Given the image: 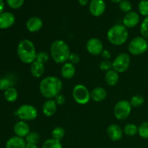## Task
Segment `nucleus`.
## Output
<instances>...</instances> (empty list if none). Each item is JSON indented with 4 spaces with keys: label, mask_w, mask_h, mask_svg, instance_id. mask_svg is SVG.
Wrapping results in <instances>:
<instances>
[{
    "label": "nucleus",
    "mask_w": 148,
    "mask_h": 148,
    "mask_svg": "<svg viewBox=\"0 0 148 148\" xmlns=\"http://www.w3.org/2000/svg\"><path fill=\"white\" fill-rule=\"evenodd\" d=\"M119 9L121 10V11L126 13V14L131 12L132 9V4L129 0H122L119 3Z\"/></svg>",
    "instance_id": "31"
},
{
    "label": "nucleus",
    "mask_w": 148,
    "mask_h": 148,
    "mask_svg": "<svg viewBox=\"0 0 148 148\" xmlns=\"http://www.w3.org/2000/svg\"><path fill=\"white\" fill-rule=\"evenodd\" d=\"M124 132L128 136H134L138 133V127L134 124H128L124 127Z\"/></svg>",
    "instance_id": "27"
},
{
    "label": "nucleus",
    "mask_w": 148,
    "mask_h": 148,
    "mask_svg": "<svg viewBox=\"0 0 148 148\" xmlns=\"http://www.w3.org/2000/svg\"><path fill=\"white\" fill-rule=\"evenodd\" d=\"M50 53L53 62L57 64H64L69 60L71 54L70 48L63 40H56L51 43Z\"/></svg>",
    "instance_id": "2"
},
{
    "label": "nucleus",
    "mask_w": 148,
    "mask_h": 148,
    "mask_svg": "<svg viewBox=\"0 0 148 148\" xmlns=\"http://www.w3.org/2000/svg\"><path fill=\"white\" fill-rule=\"evenodd\" d=\"M138 134L144 139H148V121H144L138 127Z\"/></svg>",
    "instance_id": "30"
},
{
    "label": "nucleus",
    "mask_w": 148,
    "mask_h": 148,
    "mask_svg": "<svg viewBox=\"0 0 148 148\" xmlns=\"http://www.w3.org/2000/svg\"><path fill=\"white\" fill-rule=\"evenodd\" d=\"M43 27V21L38 17H31L26 22V28L30 33L39 31Z\"/></svg>",
    "instance_id": "14"
},
{
    "label": "nucleus",
    "mask_w": 148,
    "mask_h": 148,
    "mask_svg": "<svg viewBox=\"0 0 148 148\" xmlns=\"http://www.w3.org/2000/svg\"><path fill=\"white\" fill-rule=\"evenodd\" d=\"M130 104L132 106L138 108V107L142 106L145 103L144 97L140 95H135L131 98V100L130 101Z\"/></svg>",
    "instance_id": "26"
},
{
    "label": "nucleus",
    "mask_w": 148,
    "mask_h": 148,
    "mask_svg": "<svg viewBox=\"0 0 148 148\" xmlns=\"http://www.w3.org/2000/svg\"><path fill=\"white\" fill-rule=\"evenodd\" d=\"M99 67L103 72H108L113 69V63L110 60H103L100 63Z\"/></svg>",
    "instance_id": "34"
},
{
    "label": "nucleus",
    "mask_w": 148,
    "mask_h": 148,
    "mask_svg": "<svg viewBox=\"0 0 148 148\" xmlns=\"http://www.w3.org/2000/svg\"><path fill=\"white\" fill-rule=\"evenodd\" d=\"M45 72V64L38 61H35L30 66V73L32 76L36 78H40L43 76Z\"/></svg>",
    "instance_id": "21"
},
{
    "label": "nucleus",
    "mask_w": 148,
    "mask_h": 148,
    "mask_svg": "<svg viewBox=\"0 0 148 148\" xmlns=\"http://www.w3.org/2000/svg\"><path fill=\"white\" fill-rule=\"evenodd\" d=\"M25 0H7V3L9 7L13 10L20 8L24 4Z\"/></svg>",
    "instance_id": "35"
},
{
    "label": "nucleus",
    "mask_w": 148,
    "mask_h": 148,
    "mask_svg": "<svg viewBox=\"0 0 148 148\" xmlns=\"http://www.w3.org/2000/svg\"><path fill=\"white\" fill-rule=\"evenodd\" d=\"M132 105L130 101L121 100L116 103L114 108V114L116 118L119 120H125L130 116L132 112Z\"/></svg>",
    "instance_id": "8"
},
{
    "label": "nucleus",
    "mask_w": 148,
    "mask_h": 148,
    "mask_svg": "<svg viewBox=\"0 0 148 148\" xmlns=\"http://www.w3.org/2000/svg\"><path fill=\"white\" fill-rule=\"evenodd\" d=\"M131 58L127 53H121L115 58L113 63V69L118 73L125 72L129 69Z\"/></svg>",
    "instance_id": "9"
},
{
    "label": "nucleus",
    "mask_w": 148,
    "mask_h": 148,
    "mask_svg": "<svg viewBox=\"0 0 148 148\" xmlns=\"http://www.w3.org/2000/svg\"><path fill=\"white\" fill-rule=\"evenodd\" d=\"M72 96L77 103L80 105H85L91 99L90 92L83 85H75L72 90Z\"/></svg>",
    "instance_id": "7"
},
{
    "label": "nucleus",
    "mask_w": 148,
    "mask_h": 148,
    "mask_svg": "<svg viewBox=\"0 0 148 148\" xmlns=\"http://www.w3.org/2000/svg\"><path fill=\"white\" fill-rule=\"evenodd\" d=\"M139 12L141 15L148 16V0H141L138 4Z\"/></svg>",
    "instance_id": "29"
},
{
    "label": "nucleus",
    "mask_w": 148,
    "mask_h": 148,
    "mask_svg": "<svg viewBox=\"0 0 148 148\" xmlns=\"http://www.w3.org/2000/svg\"><path fill=\"white\" fill-rule=\"evenodd\" d=\"M63 84L57 77L48 76L43 78L39 84L41 95L47 99H53L62 91Z\"/></svg>",
    "instance_id": "1"
},
{
    "label": "nucleus",
    "mask_w": 148,
    "mask_h": 148,
    "mask_svg": "<svg viewBox=\"0 0 148 148\" xmlns=\"http://www.w3.org/2000/svg\"><path fill=\"white\" fill-rule=\"evenodd\" d=\"M68 61H69V62H70V63H72L74 65L77 64L80 62V56L76 53H71Z\"/></svg>",
    "instance_id": "37"
},
{
    "label": "nucleus",
    "mask_w": 148,
    "mask_h": 148,
    "mask_svg": "<svg viewBox=\"0 0 148 148\" xmlns=\"http://www.w3.org/2000/svg\"><path fill=\"white\" fill-rule=\"evenodd\" d=\"M140 33L143 38L148 39V16L145 17L140 25Z\"/></svg>",
    "instance_id": "32"
},
{
    "label": "nucleus",
    "mask_w": 148,
    "mask_h": 148,
    "mask_svg": "<svg viewBox=\"0 0 148 148\" xmlns=\"http://www.w3.org/2000/svg\"><path fill=\"white\" fill-rule=\"evenodd\" d=\"M4 8V3L3 0H0V14L3 12Z\"/></svg>",
    "instance_id": "41"
},
{
    "label": "nucleus",
    "mask_w": 148,
    "mask_h": 148,
    "mask_svg": "<svg viewBox=\"0 0 148 148\" xmlns=\"http://www.w3.org/2000/svg\"><path fill=\"white\" fill-rule=\"evenodd\" d=\"M15 23V17L10 12H3L0 14V29L5 30L11 27Z\"/></svg>",
    "instance_id": "13"
},
{
    "label": "nucleus",
    "mask_w": 148,
    "mask_h": 148,
    "mask_svg": "<svg viewBox=\"0 0 148 148\" xmlns=\"http://www.w3.org/2000/svg\"><path fill=\"white\" fill-rule=\"evenodd\" d=\"M86 49L88 53L93 56L101 54L104 50L102 41L97 38H91L87 41Z\"/></svg>",
    "instance_id": "10"
},
{
    "label": "nucleus",
    "mask_w": 148,
    "mask_h": 148,
    "mask_svg": "<svg viewBox=\"0 0 148 148\" xmlns=\"http://www.w3.org/2000/svg\"><path fill=\"white\" fill-rule=\"evenodd\" d=\"M49 59H50V56H49V53H48L47 52L42 51L37 53L36 60L45 64H46L49 62Z\"/></svg>",
    "instance_id": "33"
},
{
    "label": "nucleus",
    "mask_w": 148,
    "mask_h": 148,
    "mask_svg": "<svg viewBox=\"0 0 148 148\" xmlns=\"http://www.w3.org/2000/svg\"><path fill=\"white\" fill-rule=\"evenodd\" d=\"M11 86V82L8 78H1L0 79V90L3 91L7 90L8 88H10Z\"/></svg>",
    "instance_id": "36"
},
{
    "label": "nucleus",
    "mask_w": 148,
    "mask_h": 148,
    "mask_svg": "<svg viewBox=\"0 0 148 148\" xmlns=\"http://www.w3.org/2000/svg\"><path fill=\"white\" fill-rule=\"evenodd\" d=\"M105 79L106 83L110 86H114L116 85L119 79V75L117 72L114 69L108 71L106 73Z\"/></svg>",
    "instance_id": "22"
},
{
    "label": "nucleus",
    "mask_w": 148,
    "mask_h": 148,
    "mask_svg": "<svg viewBox=\"0 0 148 148\" xmlns=\"http://www.w3.org/2000/svg\"><path fill=\"white\" fill-rule=\"evenodd\" d=\"M75 72H76V69L75 65L69 62L63 64V66L61 69V74L64 79H72L75 76Z\"/></svg>",
    "instance_id": "18"
},
{
    "label": "nucleus",
    "mask_w": 148,
    "mask_h": 148,
    "mask_svg": "<svg viewBox=\"0 0 148 148\" xmlns=\"http://www.w3.org/2000/svg\"><path fill=\"white\" fill-rule=\"evenodd\" d=\"M26 143L25 140L22 137L14 136L7 140L6 148H25Z\"/></svg>",
    "instance_id": "19"
},
{
    "label": "nucleus",
    "mask_w": 148,
    "mask_h": 148,
    "mask_svg": "<svg viewBox=\"0 0 148 148\" xmlns=\"http://www.w3.org/2000/svg\"><path fill=\"white\" fill-rule=\"evenodd\" d=\"M107 97V92L106 89L101 87H96L90 92V98L95 102H101Z\"/></svg>",
    "instance_id": "20"
},
{
    "label": "nucleus",
    "mask_w": 148,
    "mask_h": 148,
    "mask_svg": "<svg viewBox=\"0 0 148 148\" xmlns=\"http://www.w3.org/2000/svg\"><path fill=\"white\" fill-rule=\"evenodd\" d=\"M78 1L81 6H85L88 3V0H78Z\"/></svg>",
    "instance_id": "42"
},
{
    "label": "nucleus",
    "mask_w": 148,
    "mask_h": 148,
    "mask_svg": "<svg viewBox=\"0 0 148 148\" xmlns=\"http://www.w3.org/2000/svg\"><path fill=\"white\" fill-rule=\"evenodd\" d=\"M107 134L112 141L116 142L122 138L123 131L118 124H112L107 128Z\"/></svg>",
    "instance_id": "15"
},
{
    "label": "nucleus",
    "mask_w": 148,
    "mask_h": 148,
    "mask_svg": "<svg viewBox=\"0 0 148 148\" xmlns=\"http://www.w3.org/2000/svg\"><path fill=\"white\" fill-rule=\"evenodd\" d=\"M129 32L124 25L116 24L112 26L107 32V38L114 46H121L127 42Z\"/></svg>",
    "instance_id": "4"
},
{
    "label": "nucleus",
    "mask_w": 148,
    "mask_h": 148,
    "mask_svg": "<svg viewBox=\"0 0 148 148\" xmlns=\"http://www.w3.org/2000/svg\"><path fill=\"white\" fill-rule=\"evenodd\" d=\"M57 104L53 99H47L42 106L43 114L47 117H51L57 111Z\"/></svg>",
    "instance_id": "17"
},
{
    "label": "nucleus",
    "mask_w": 148,
    "mask_h": 148,
    "mask_svg": "<svg viewBox=\"0 0 148 148\" xmlns=\"http://www.w3.org/2000/svg\"><path fill=\"white\" fill-rule=\"evenodd\" d=\"M111 1L114 3H120L122 0H111Z\"/></svg>",
    "instance_id": "43"
},
{
    "label": "nucleus",
    "mask_w": 148,
    "mask_h": 148,
    "mask_svg": "<svg viewBox=\"0 0 148 148\" xmlns=\"http://www.w3.org/2000/svg\"><path fill=\"white\" fill-rule=\"evenodd\" d=\"M54 101H55V102L56 103V104H57V105H59V106L64 105V104L65 103V102H66L65 97L63 95H62V94H59L57 96L55 97Z\"/></svg>",
    "instance_id": "38"
},
{
    "label": "nucleus",
    "mask_w": 148,
    "mask_h": 148,
    "mask_svg": "<svg viewBox=\"0 0 148 148\" xmlns=\"http://www.w3.org/2000/svg\"><path fill=\"white\" fill-rule=\"evenodd\" d=\"M4 98L9 103H14L17 101L18 98V92L14 87H10V88L4 91Z\"/></svg>",
    "instance_id": "23"
},
{
    "label": "nucleus",
    "mask_w": 148,
    "mask_h": 148,
    "mask_svg": "<svg viewBox=\"0 0 148 148\" xmlns=\"http://www.w3.org/2000/svg\"><path fill=\"white\" fill-rule=\"evenodd\" d=\"M52 138L54 140L60 141L65 136V130L64 129L61 127H56L52 130L51 132Z\"/></svg>",
    "instance_id": "24"
},
{
    "label": "nucleus",
    "mask_w": 148,
    "mask_h": 148,
    "mask_svg": "<svg viewBox=\"0 0 148 148\" xmlns=\"http://www.w3.org/2000/svg\"><path fill=\"white\" fill-rule=\"evenodd\" d=\"M148 49L147 39L143 36L134 38L128 45V50L132 55H141L145 53Z\"/></svg>",
    "instance_id": "5"
},
{
    "label": "nucleus",
    "mask_w": 148,
    "mask_h": 148,
    "mask_svg": "<svg viewBox=\"0 0 148 148\" xmlns=\"http://www.w3.org/2000/svg\"><path fill=\"white\" fill-rule=\"evenodd\" d=\"M140 17L136 12L131 11L127 13L123 18V25L127 28H132L137 26L140 23Z\"/></svg>",
    "instance_id": "12"
},
{
    "label": "nucleus",
    "mask_w": 148,
    "mask_h": 148,
    "mask_svg": "<svg viewBox=\"0 0 148 148\" xmlns=\"http://www.w3.org/2000/svg\"><path fill=\"white\" fill-rule=\"evenodd\" d=\"M101 54H102L103 58L105 59V60H108L111 58V53L108 50H103Z\"/></svg>",
    "instance_id": "39"
},
{
    "label": "nucleus",
    "mask_w": 148,
    "mask_h": 148,
    "mask_svg": "<svg viewBox=\"0 0 148 148\" xmlns=\"http://www.w3.org/2000/svg\"><path fill=\"white\" fill-rule=\"evenodd\" d=\"M17 53L19 59L23 63L31 64L36 59V47L34 43L28 39H23L17 45Z\"/></svg>",
    "instance_id": "3"
},
{
    "label": "nucleus",
    "mask_w": 148,
    "mask_h": 148,
    "mask_svg": "<svg viewBox=\"0 0 148 148\" xmlns=\"http://www.w3.org/2000/svg\"><path fill=\"white\" fill-rule=\"evenodd\" d=\"M25 148H38L37 145L33 143H26Z\"/></svg>",
    "instance_id": "40"
},
{
    "label": "nucleus",
    "mask_w": 148,
    "mask_h": 148,
    "mask_svg": "<svg viewBox=\"0 0 148 148\" xmlns=\"http://www.w3.org/2000/svg\"><path fill=\"white\" fill-rule=\"evenodd\" d=\"M106 5L103 0H92L90 3L89 11L94 17H100L106 11Z\"/></svg>",
    "instance_id": "11"
},
{
    "label": "nucleus",
    "mask_w": 148,
    "mask_h": 148,
    "mask_svg": "<svg viewBox=\"0 0 148 148\" xmlns=\"http://www.w3.org/2000/svg\"><path fill=\"white\" fill-rule=\"evenodd\" d=\"M14 132L15 136L24 138L30 132V127L26 121H20L14 124Z\"/></svg>",
    "instance_id": "16"
},
{
    "label": "nucleus",
    "mask_w": 148,
    "mask_h": 148,
    "mask_svg": "<svg viewBox=\"0 0 148 148\" xmlns=\"http://www.w3.org/2000/svg\"><path fill=\"white\" fill-rule=\"evenodd\" d=\"M25 138L27 143H33V144L37 145L40 141V136L37 132H30Z\"/></svg>",
    "instance_id": "28"
},
{
    "label": "nucleus",
    "mask_w": 148,
    "mask_h": 148,
    "mask_svg": "<svg viewBox=\"0 0 148 148\" xmlns=\"http://www.w3.org/2000/svg\"><path fill=\"white\" fill-rule=\"evenodd\" d=\"M42 148H63L60 141L53 138L48 139L43 143Z\"/></svg>",
    "instance_id": "25"
},
{
    "label": "nucleus",
    "mask_w": 148,
    "mask_h": 148,
    "mask_svg": "<svg viewBox=\"0 0 148 148\" xmlns=\"http://www.w3.org/2000/svg\"><path fill=\"white\" fill-rule=\"evenodd\" d=\"M38 110L35 106L29 104H23L20 106L16 111V116L21 119V121H33L38 116Z\"/></svg>",
    "instance_id": "6"
}]
</instances>
